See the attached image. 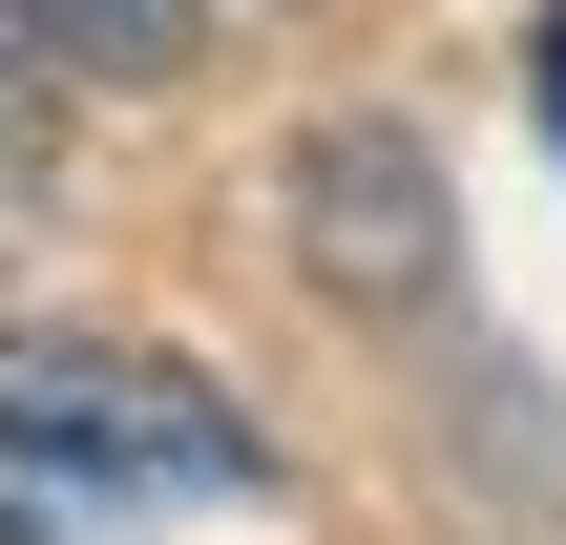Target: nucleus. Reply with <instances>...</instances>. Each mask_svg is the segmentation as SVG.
I'll return each mask as SVG.
<instances>
[{"mask_svg":"<svg viewBox=\"0 0 566 545\" xmlns=\"http://www.w3.org/2000/svg\"><path fill=\"white\" fill-rule=\"evenodd\" d=\"M546 126H566V21H546Z\"/></svg>","mask_w":566,"mask_h":545,"instance_id":"nucleus-4","label":"nucleus"},{"mask_svg":"<svg viewBox=\"0 0 566 545\" xmlns=\"http://www.w3.org/2000/svg\"><path fill=\"white\" fill-rule=\"evenodd\" d=\"M168 504H273V441L147 336H0V545H126Z\"/></svg>","mask_w":566,"mask_h":545,"instance_id":"nucleus-1","label":"nucleus"},{"mask_svg":"<svg viewBox=\"0 0 566 545\" xmlns=\"http://www.w3.org/2000/svg\"><path fill=\"white\" fill-rule=\"evenodd\" d=\"M0 21H21L63 84H168V63L210 42V0H0Z\"/></svg>","mask_w":566,"mask_h":545,"instance_id":"nucleus-3","label":"nucleus"},{"mask_svg":"<svg viewBox=\"0 0 566 545\" xmlns=\"http://www.w3.org/2000/svg\"><path fill=\"white\" fill-rule=\"evenodd\" d=\"M294 252H315V294L420 315V294H441V168H420V126L336 105V126L294 147Z\"/></svg>","mask_w":566,"mask_h":545,"instance_id":"nucleus-2","label":"nucleus"}]
</instances>
